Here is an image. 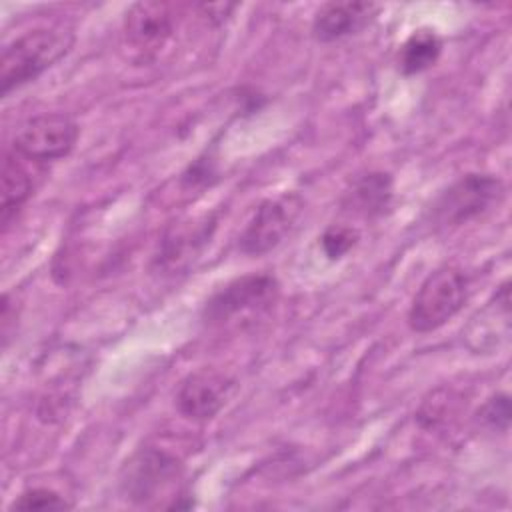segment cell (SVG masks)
<instances>
[{"mask_svg": "<svg viewBox=\"0 0 512 512\" xmlns=\"http://www.w3.org/2000/svg\"><path fill=\"white\" fill-rule=\"evenodd\" d=\"M72 42V32L62 28H34L16 36L2 50L0 94L8 96L12 90L36 80L72 48Z\"/></svg>", "mask_w": 512, "mask_h": 512, "instance_id": "6da1fadb", "label": "cell"}, {"mask_svg": "<svg viewBox=\"0 0 512 512\" xmlns=\"http://www.w3.org/2000/svg\"><path fill=\"white\" fill-rule=\"evenodd\" d=\"M470 280L456 266L434 270L418 288L408 310V326L428 334L452 320L468 300Z\"/></svg>", "mask_w": 512, "mask_h": 512, "instance_id": "7a4b0ae2", "label": "cell"}, {"mask_svg": "<svg viewBox=\"0 0 512 512\" xmlns=\"http://www.w3.org/2000/svg\"><path fill=\"white\" fill-rule=\"evenodd\" d=\"M182 480V462L158 448L138 450L126 464L120 476V490L126 500L142 506H150L160 498H174L172 508H176L174 490Z\"/></svg>", "mask_w": 512, "mask_h": 512, "instance_id": "3957f363", "label": "cell"}, {"mask_svg": "<svg viewBox=\"0 0 512 512\" xmlns=\"http://www.w3.org/2000/svg\"><path fill=\"white\" fill-rule=\"evenodd\" d=\"M504 186L490 174H466L440 194L432 206V220L436 226L450 228L466 224L498 204Z\"/></svg>", "mask_w": 512, "mask_h": 512, "instance_id": "277c9868", "label": "cell"}, {"mask_svg": "<svg viewBox=\"0 0 512 512\" xmlns=\"http://www.w3.org/2000/svg\"><path fill=\"white\" fill-rule=\"evenodd\" d=\"M78 140V124L62 112H46L24 120L14 134L12 150L32 162L60 160Z\"/></svg>", "mask_w": 512, "mask_h": 512, "instance_id": "5b68a950", "label": "cell"}, {"mask_svg": "<svg viewBox=\"0 0 512 512\" xmlns=\"http://www.w3.org/2000/svg\"><path fill=\"white\" fill-rule=\"evenodd\" d=\"M280 286L272 274H246L228 282L204 306L202 318L208 324H224L236 316L262 312L278 298Z\"/></svg>", "mask_w": 512, "mask_h": 512, "instance_id": "8992f818", "label": "cell"}, {"mask_svg": "<svg viewBox=\"0 0 512 512\" xmlns=\"http://www.w3.org/2000/svg\"><path fill=\"white\" fill-rule=\"evenodd\" d=\"M302 206L304 202L296 194H282L260 202L240 234V250L248 256H262L280 246L294 228Z\"/></svg>", "mask_w": 512, "mask_h": 512, "instance_id": "52a82bcc", "label": "cell"}, {"mask_svg": "<svg viewBox=\"0 0 512 512\" xmlns=\"http://www.w3.org/2000/svg\"><path fill=\"white\" fill-rule=\"evenodd\" d=\"M234 386V380L222 370H194L178 386L176 408L188 420H210L226 406L234 392Z\"/></svg>", "mask_w": 512, "mask_h": 512, "instance_id": "ba28073f", "label": "cell"}, {"mask_svg": "<svg viewBox=\"0 0 512 512\" xmlns=\"http://www.w3.org/2000/svg\"><path fill=\"white\" fill-rule=\"evenodd\" d=\"M176 28V6L160 0L134 2L124 18V36L130 48L152 56L170 40Z\"/></svg>", "mask_w": 512, "mask_h": 512, "instance_id": "9c48e42d", "label": "cell"}, {"mask_svg": "<svg viewBox=\"0 0 512 512\" xmlns=\"http://www.w3.org/2000/svg\"><path fill=\"white\" fill-rule=\"evenodd\" d=\"M380 12L374 2H326L312 20V34L318 42H336L358 34Z\"/></svg>", "mask_w": 512, "mask_h": 512, "instance_id": "30bf717a", "label": "cell"}, {"mask_svg": "<svg viewBox=\"0 0 512 512\" xmlns=\"http://www.w3.org/2000/svg\"><path fill=\"white\" fill-rule=\"evenodd\" d=\"M214 228L212 218H204L200 222H182L174 226L162 240L160 250V262L166 268H180L182 264H188L208 242Z\"/></svg>", "mask_w": 512, "mask_h": 512, "instance_id": "8fae6325", "label": "cell"}, {"mask_svg": "<svg viewBox=\"0 0 512 512\" xmlns=\"http://www.w3.org/2000/svg\"><path fill=\"white\" fill-rule=\"evenodd\" d=\"M28 158L18 154L16 150L4 154L2 160V184H0V220L8 224V220L26 204V200L34 192V176L28 168Z\"/></svg>", "mask_w": 512, "mask_h": 512, "instance_id": "7c38bea8", "label": "cell"}, {"mask_svg": "<svg viewBox=\"0 0 512 512\" xmlns=\"http://www.w3.org/2000/svg\"><path fill=\"white\" fill-rule=\"evenodd\" d=\"M392 200V178L386 172H368L354 180L344 196V208L362 216H380Z\"/></svg>", "mask_w": 512, "mask_h": 512, "instance_id": "4fadbf2b", "label": "cell"}, {"mask_svg": "<svg viewBox=\"0 0 512 512\" xmlns=\"http://www.w3.org/2000/svg\"><path fill=\"white\" fill-rule=\"evenodd\" d=\"M440 52H442V40L434 30L430 28L414 30L400 46L398 68L406 76L420 74L436 64V60L440 58Z\"/></svg>", "mask_w": 512, "mask_h": 512, "instance_id": "5bb4252c", "label": "cell"}, {"mask_svg": "<svg viewBox=\"0 0 512 512\" xmlns=\"http://www.w3.org/2000/svg\"><path fill=\"white\" fill-rule=\"evenodd\" d=\"M358 238H360V234L356 228L346 226V224H332L324 230L320 244H322L324 254L330 260H338V258L346 256L358 244Z\"/></svg>", "mask_w": 512, "mask_h": 512, "instance_id": "9a60e30c", "label": "cell"}, {"mask_svg": "<svg viewBox=\"0 0 512 512\" xmlns=\"http://www.w3.org/2000/svg\"><path fill=\"white\" fill-rule=\"evenodd\" d=\"M12 510H66L70 504L50 488H28L10 506Z\"/></svg>", "mask_w": 512, "mask_h": 512, "instance_id": "2e32d148", "label": "cell"}, {"mask_svg": "<svg viewBox=\"0 0 512 512\" xmlns=\"http://www.w3.org/2000/svg\"><path fill=\"white\" fill-rule=\"evenodd\" d=\"M510 396L508 394H494L490 396L482 408L478 410V418L484 426L492 428V430H508L510 424Z\"/></svg>", "mask_w": 512, "mask_h": 512, "instance_id": "e0dca14e", "label": "cell"}]
</instances>
